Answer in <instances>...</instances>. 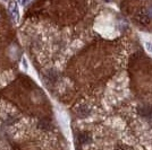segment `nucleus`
Returning <instances> with one entry per match:
<instances>
[{
    "instance_id": "1",
    "label": "nucleus",
    "mask_w": 152,
    "mask_h": 150,
    "mask_svg": "<svg viewBox=\"0 0 152 150\" xmlns=\"http://www.w3.org/2000/svg\"><path fill=\"white\" fill-rule=\"evenodd\" d=\"M9 12L10 15L13 17L14 22L15 23H18L19 22V9H18V4L16 1H10L9 2Z\"/></svg>"
},
{
    "instance_id": "2",
    "label": "nucleus",
    "mask_w": 152,
    "mask_h": 150,
    "mask_svg": "<svg viewBox=\"0 0 152 150\" xmlns=\"http://www.w3.org/2000/svg\"><path fill=\"white\" fill-rule=\"evenodd\" d=\"M17 2H18L20 6H25L26 4L30 2V0H17Z\"/></svg>"
},
{
    "instance_id": "3",
    "label": "nucleus",
    "mask_w": 152,
    "mask_h": 150,
    "mask_svg": "<svg viewBox=\"0 0 152 150\" xmlns=\"http://www.w3.org/2000/svg\"><path fill=\"white\" fill-rule=\"evenodd\" d=\"M0 1H2V2H9V0H0Z\"/></svg>"
}]
</instances>
